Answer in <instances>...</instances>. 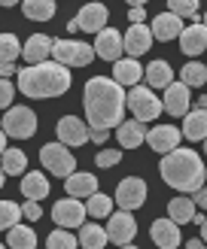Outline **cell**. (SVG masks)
<instances>
[{"mask_svg": "<svg viewBox=\"0 0 207 249\" xmlns=\"http://www.w3.org/2000/svg\"><path fill=\"white\" fill-rule=\"evenodd\" d=\"M82 107H85V119H89L92 128H104V131L119 128L122 113H125V91L113 79L94 76L85 82Z\"/></svg>", "mask_w": 207, "mask_h": 249, "instance_id": "1", "label": "cell"}, {"mask_svg": "<svg viewBox=\"0 0 207 249\" xmlns=\"http://www.w3.org/2000/svg\"><path fill=\"white\" fill-rule=\"evenodd\" d=\"M158 173H162V179L170 185V189H177V192H198L204 185V179H207V167L198 158V152L180 149V146L170 149V152L162 158Z\"/></svg>", "mask_w": 207, "mask_h": 249, "instance_id": "2", "label": "cell"}, {"mask_svg": "<svg viewBox=\"0 0 207 249\" xmlns=\"http://www.w3.org/2000/svg\"><path fill=\"white\" fill-rule=\"evenodd\" d=\"M70 89V70L55 61L31 64L19 70V91L28 97H58Z\"/></svg>", "mask_w": 207, "mask_h": 249, "instance_id": "3", "label": "cell"}, {"mask_svg": "<svg viewBox=\"0 0 207 249\" xmlns=\"http://www.w3.org/2000/svg\"><path fill=\"white\" fill-rule=\"evenodd\" d=\"M52 58H55V64H64V67H89L92 58H94V49L89 43L55 40L52 43Z\"/></svg>", "mask_w": 207, "mask_h": 249, "instance_id": "4", "label": "cell"}, {"mask_svg": "<svg viewBox=\"0 0 207 249\" xmlns=\"http://www.w3.org/2000/svg\"><path fill=\"white\" fill-rule=\"evenodd\" d=\"M3 131L6 137H16V140H31L37 131V116L28 107H9L3 113Z\"/></svg>", "mask_w": 207, "mask_h": 249, "instance_id": "5", "label": "cell"}, {"mask_svg": "<svg viewBox=\"0 0 207 249\" xmlns=\"http://www.w3.org/2000/svg\"><path fill=\"white\" fill-rule=\"evenodd\" d=\"M125 107L128 113H134V119L137 122H152L158 113H162V101L152 94V89H131V94H125Z\"/></svg>", "mask_w": 207, "mask_h": 249, "instance_id": "6", "label": "cell"}, {"mask_svg": "<svg viewBox=\"0 0 207 249\" xmlns=\"http://www.w3.org/2000/svg\"><path fill=\"white\" fill-rule=\"evenodd\" d=\"M40 161L46 164L49 173H55V177H70V173H76V158L67 152L64 143H46L40 149Z\"/></svg>", "mask_w": 207, "mask_h": 249, "instance_id": "7", "label": "cell"}, {"mask_svg": "<svg viewBox=\"0 0 207 249\" xmlns=\"http://www.w3.org/2000/svg\"><path fill=\"white\" fill-rule=\"evenodd\" d=\"M85 204H79L76 197H64V201H58L55 207H52V219L58 222V228H79V225H85Z\"/></svg>", "mask_w": 207, "mask_h": 249, "instance_id": "8", "label": "cell"}, {"mask_svg": "<svg viewBox=\"0 0 207 249\" xmlns=\"http://www.w3.org/2000/svg\"><path fill=\"white\" fill-rule=\"evenodd\" d=\"M104 231H107V240H113L116 246H128L134 240V234H137V222H134L128 210H122V213L110 216V225Z\"/></svg>", "mask_w": 207, "mask_h": 249, "instance_id": "9", "label": "cell"}, {"mask_svg": "<svg viewBox=\"0 0 207 249\" xmlns=\"http://www.w3.org/2000/svg\"><path fill=\"white\" fill-rule=\"evenodd\" d=\"M146 201V182L137 179V177H128V179H122L119 182V189H116V204L122 210H137L140 204Z\"/></svg>", "mask_w": 207, "mask_h": 249, "instance_id": "10", "label": "cell"}, {"mask_svg": "<svg viewBox=\"0 0 207 249\" xmlns=\"http://www.w3.org/2000/svg\"><path fill=\"white\" fill-rule=\"evenodd\" d=\"M150 46H152V31L146 24H131V31L122 36V52H128V58L146 55Z\"/></svg>", "mask_w": 207, "mask_h": 249, "instance_id": "11", "label": "cell"}, {"mask_svg": "<svg viewBox=\"0 0 207 249\" xmlns=\"http://www.w3.org/2000/svg\"><path fill=\"white\" fill-rule=\"evenodd\" d=\"M73 28L76 31H89V34H97L107 28V6L104 3H85L79 9V16L73 18Z\"/></svg>", "mask_w": 207, "mask_h": 249, "instance_id": "12", "label": "cell"}, {"mask_svg": "<svg viewBox=\"0 0 207 249\" xmlns=\"http://www.w3.org/2000/svg\"><path fill=\"white\" fill-rule=\"evenodd\" d=\"M180 140H183V134H180V128H174V124H158V128L146 131L150 149H155V152H162V155H168L170 149H177Z\"/></svg>", "mask_w": 207, "mask_h": 249, "instance_id": "13", "label": "cell"}, {"mask_svg": "<svg viewBox=\"0 0 207 249\" xmlns=\"http://www.w3.org/2000/svg\"><path fill=\"white\" fill-rule=\"evenodd\" d=\"M55 134H58V143H64V146H82L85 140H89V128H85V122L73 119V116L61 119Z\"/></svg>", "mask_w": 207, "mask_h": 249, "instance_id": "14", "label": "cell"}, {"mask_svg": "<svg viewBox=\"0 0 207 249\" xmlns=\"http://www.w3.org/2000/svg\"><path fill=\"white\" fill-rule=\"evenodd\" d=\"M94 55H97V58H104V61H119V55H122V34H119L116 28H104V31H97Z\"/></svg>", "mask_w": 207, "mask_h": 249, "instance_id": "15", "label": "cell"}, {"mask_svg": "<svg viewBox=\"0 0 207 249\" xmlns=\"http://www.w3.org/2000/svg\"><path fill=\"white\" fill-rule=\"evenodd\" d=\"M165 113L170 116H186L189 113V85L183 82H170L165 89V104H162Z\"/></svg>", "mask_w": 207, "mask_h": 249, "instance_id": "16", "label": "cell"}, {"mask_svg": "<svg viewBox=\"0 0 207 249\" xmlns=\"http://www.w3.org/2000/svg\"><path fill=\"white\" fill-rule=\"evenodd\" d=\"M180 49H183V55H201L204 49H207V28L204 24H189V28H183L180 31Z\"/></svg>", "mask_w": 207, "mask_h": 249, "instance_id": "17", "label": "cell"}, {"mask_svg": "<svg viewBox=\"0 0 207 249\" xmlns=\"http://www.w3.org/2000/svg\"><path fill=\"white\" fill-rule=\"evenodd\" d=\"M52 36H46V34H34V36H28V43L21 46V55H24V61L28 64H43V61L52 55Z\"/></svg>", "mask_w": 207, "mask_h": 249, "instance_id": "18", "label": "cell"}, {"mask_svg": "<svg viewBox=\"0 0 207 249\" xmlns=\"http://www.w3.org/2000/svg\"><path fill=\"white\" fill-rule=\"evenodd\" d=\"M150 234H152V243L162 246V249H177L180 246V228H177V222H170V219H155Z\"/></svg>", "mask_w": 207, "mask_h": 249, "instance_id": "19", "label": "cell"}, {"mask_svg": "<svg viewBox=\"0 0 207 249\" xmlns=\"http://www.w3.org/2000/svg\"><path fill=\"white\" fill-rule=\"evenodd\" d=\"M150 31H152V40L168 43V40H174V36H180V31H183V18L174 16V12H162V16H155V21H152Z\"/></svg>", "mask_w": 207, "mask_h": 249, "instance_id": "20", "label": "cell"}, {"mask_svg": "<svg viewBox=\"0 0 207 249\" xmlns=\"http://www.w3.org/2000/svg\"><path fill=\"white\" fill-rule=\"evenodd\" d=\"M140 61L137 58H119L113 64V82L116 85H140Z\"/></svg>", "mask_w": 207, "mask_h": 249, "instance_id": "21", "label": "cell"}, {"mask_svg": "<svg viewBox=\"0 0 207 249\" xmlns=\"http://www.w3.org/2000/svg\"><path fill=\"white\" fill-rule=\"evenodd\" d=\"M116 137H119V143L125 146V149H137L146 140V128H143V122L131 119V122H122L119 128H116Z\"/></svg>", "mask_w": 207, "mask_h": 249, "instance_id": "22", "label": "cell"}, {"mask_svg": "<svg viewBox=\"0 0 207 249\" xmlns=\"http://www.w3.org/2000/svg\"><path fill=\"white\" fill-rule=\"evenodd\" d=\"M64 189H67L70 197H92L97 192V179L92 177V173H70Z\"/></svg>", "mask_w": 207, "mask_h": 249, "instance_id": "23", "label": "cell"}, {"mask_svg": "<svg viewBox=\"0 0 207 249\" xmlns=\"http://www.w3.org/2000/svg\"><path fill=\"white\" fill-rule=\"evenodd\" d=\"M183 137L189 140H204L207 137V109H195V113H186V122H183Z\"/></svg>", "mask_w": 207, "mask_h": 249, "instance_id": "24", "label": "cell"}, {"mask_svg": "<svg viewBox=\"0 0 207 249\" xmlns=\"http://www.w3.org/2000/svg\"><path fill=\"white\" fill-rule=\"evenodd\" d=\"M143 76H146V82H150L152 89H168V85L174 82V70H170L168 61H152Z\"/></svg>", "mask_w": 207, "mask_h": 249, "instance_id": "25", "label": "cell"}, {"mask_svg": "<svg viewBox=\"0 0 207 249\" xmlns=\"http://www.w3.org/2000/svg\"><path fill=\"white\" fill-rule=\"evenodd\" d=\"M195 204H192V197H174V201L168 204V219L170 222H177V225H186V222L195 219Z\"/></svg>", "mask_w": 207, "mask_h": 249, "instance_id": "26", "label": "cell"}, {"mask_svg": "<svg viewBox=\"0 0 207 249\" xmlns=\"http://www.w3.org/2000/svg\"><path fill=\"white\" fill-rule=\"evenodd\" d=\"M21 192H24V197L28 201H43V197L49 195V179L43 177V173H28V177L21 179Z\"/></svg>", "mask_w": 207, "mask_h": 249, "instance_id": "27", "label": "cell"}, {"mask_svg": "<svg viewBox=\"0 0 207 249\" xmlns=\"http://www.w3.org/2000/svg\"><path fill=\"white\" fill-rule=\"evenodd\" d=\"M6 243L12 249H37V234L28 225H12L6 234Z\"/></svg>", "mask_w": 207, "mask_h": 249, "instance_id": "28", "label": "cell"}, {"mask_svg": "<svg viewBox=\"0 0 207 249\" xmlns=\"http://www.w3.org/2000/svg\"><path fill=\"white\" fill-rule=\"evenodd\" d=\"M0 158H3L0 167H3L6 177H19V173H24V167H28V155H24L21 149H3Z\"/></svg>", "mask_w": 207, "mask_h": 249, "instance_id": "29", "label": "cell"}, {"mask_svg": "<svg viewBox=\"0 0 207 249\" xmlns=\"http://www.w3.org/2000/svg\"><path fill=\"white\" fill-rule=\"evenodd\" d=\"M21 9H24V16L34 18V21H49L55 16V0H24Z\"/></svg>", "mask_w": 207, "mask_h": 249, "instance_id": "30", "label": "cell"}, {"mask_svg": "<svg viewBox=\"0 0 207 249\" xmlns=\"http://www.w3.org/2000/svg\"><path fill=\"white\" fill-rule=\"evenodd\" d=\"M82 249H104L110 240H107V231L104 228H97V225H79V237Z\"/></svg>", "mask_w": 207, "mask_h": 249, "instance_id": "31", "label": "cell"}, {"mask_svg": "<svg viewBox=\"0 0 207 249\" xmlns=\"http://www.w3.org/2000/svg\"><path fill=\"white\" fill-rule=\"evenodd\" d=\"M180 82L189 85V89H198V85L207 82V67L198 64V61H192V64H186V67L180 70Z\"/></svg>", "mask_w": 207, "mask_h": 249, "instance_id": "32", "label": "cell"}, {"mask_svg": "<svg viewBox=\"0 0 207 249\" xmlns=\"http://www.w3.org/2000/svg\"><path fill=\"white\" fill-rule=\"evenodd\" d=\"M21 219V207L12 201H0V231H9L12 225H19Z\"/></svg>", "mask_w": 207, "mask_h": 249, "instance_id": "33", "label": "cell"}, {"mask_svg": "<svg viewBox=\"0 0 207 249\" xmlns=\"http://www.w3.org/2000/svg\"><path fill=\"white\" fill-rule=\"evenodd\" d=\"M76 237L67 231V228H58V231H52L46 237V249H76Z\"/></svg>", "mask_w": 207, "mask_h": 249, "instance_id": "34", "label": "cell"}, {"mask_svg": "<svg viewBox=\"0 0 207 249\" xmlns=\"http://www.w3.org/2000/svg\"><path fill=\"white\" fill-rule=\"evenodd\" d=\"M110 210H113V201H110L107 195H97V192L89 197V204H85V213H92L94 219H107Z\"/></svg>", "mask_w": 207, "mask_h": 249, "instance_id": "35", "label": "cell"}, {"mask_svg": "<svg viewBox=\"0 0 207 249\" xmlns=\"http://www.w3.org/2000/svg\"><path fill=\"white\" fill-rule=\"evenodd\" d=\"M168 12L195 21V18H198V0H168Z\"/></svg>", "mask_w": 207, "mask_h": 249, "instance_id": "36", "label": "cell"}, {"mask_svg": "<svg viewBox=\"0 0 207 249\" xmlns=\"http://www.w3.org/2000/svg\"><path fill=\"white\" fill-rule=\"evenodd\" d=\"M21 52L16 34H0V61H16Z\"/></svg>", "mask_w": 207, "mask_h": 249, "instance_id": "37", "label": "cell"}, {"mask_svg": "<svg viewBox=\"0 0 207 249\" xmlns=\"http://www.w3.org/2000/svg\"><path fill=\"white\" fill-rule=\"evenodd\" d=\"M119 161H122V152H119V149H104V152H97L94 164H97V167H113V164H119Z\"/></svg>", "mask_w": 207, "mask_h": 249, "instance_id": "38", "label": "cell"}, {"mask_svg": "<svg viewBox=\"0 0 207 249\" xmlns=\"http://www.w3.org/2000/svg\"><path fill=\"white\" fill-rule=\"evenodd\" d=\"M12 94H16V89H12V82L0 76V109H9V104H12Z\"/></svg>", "mask_w": 207, "mask_h": 249, "instance_id": "39", "label": "cell"}, {"mask_svg": "<svg viewBox=\"0 0 207 249\" xmlns=\"http://www.w3.org/2000/svg\"><path fill=\"white\" fill-rule=\"evenodd\" d=\"M40 213H43V210H40V204H37V201H28V204L21 207V216H24V219H31V222H34V219H40Z\"/></svg>", "mask_w": 207, "mask_h": 249, "instance_id": "40", "label": "cell"}, {"mask_svg": "<svg viewBox=\"0 0 207 249\" xmlns=\"http://www.w3.org/2000/svg\"><path fill=\"white\" fill-rule=\"evenodd\" d=\"M192 204H195V210H204V216H207V189H204V185H201L198 192H195Z\"/></svg>", "mask_w": 207, "mask_h": 249, "instance_id": "41", "label": "cell"}, {"mask_svg": "<svg viewBox=\"0 0 207 249\" xmlns=\"http://www.w3.org/2000/svg\"><path fill=\"white\" fill-rule=\"evenodd\" d=\"M143 18H146L143 6H131V12H128V21H131V24H143Z\"/></svg>", "mask_w": 207, "mask_h": 249, "instance_id": "42", "label": "cell"}, {"mask_svg": "<svg viewBox=\"0 0 207 249\" xmlns=\"http://www.w3.org/2000/svg\"><path fill=\"white\" fill-rule=\"evenodd\" d=\"M89 137H92L94 143H104L107 137H110V131H104V128H92V131H89Z\"/></svg>", "mask_w": 207, "mask_h": 249, "instance_id": "43", "label": "cell"}, {"mask_svg": "<svg viewBox=\"0 0 207 249\" xmlns=\"http://www.w3.org/2000/svg\"><path fill=\"white\" fill-rule=\"evenodd\" d=\"M12 70H16V64H12V61H0V76H3V79L9 76Z\"/></svg>", "mask_w": 207, "mask_h": 249, "instance_id": "44", "label": "cell"}, {"mask_svg": "<svg viewBox=\"0 0 207 249\" xmlns=\"http://www.w3.org/2000/svg\"><path fill=\"white\" fill-rule=\"evenodd\" d=\"M201 243H207V216L201 219Z\"/></svg>", "mask_w": 207, "mask_h": 249, "instance_id": "45", "label": "cell"}, {"mask_svg": "<svg viewBox=\"0 0 207 249\" xmlns=\"http://www.w3.org/2000/svg\"><path fill=\"white\" fill-rule=\"evenodd\" d=\"M186 249H207V246H204L201 240H189V246H186Z\"/></svg>", "mask_w": 207, "mask_h": 249, "instance_id": "46", "label": "cell"}, {"mask_svg": "<svg viewBox=\"0 0 207 249\" xmlns=\"http://www.w3.org/2000/svg\"><path fill=\"white\" fill-rule=\"evenodd\" d=\"M3 149H6V134L0 131V155H3Z\"/></svg>", "mask_w": 207, "mask_h": 249, "instance_id": "47", "label": "cell"}, {"mask_svg": "<svg viewBox=\"0 0 207 249\" xmlns=\"http://www.w3.org/2000/svg\"><path fill=\"white\" fill-rule=\"evenodd\" d=\"M19 0H0V6H16Z\"/></svg>", "mask_w": 207, "mask_h": 249, "instance_id": "48", "label": "cell"}, {"mask_svg": "<svg viewBox=\"0 0 207 249\" xmlns=\"http://www.w3.org/2000/svg\"><path fill=\"white\" fill-rule=\"evenodd\" d=\"M131 6H143V3H150V0H128Z\"/></svg>", "mask_w": 207, "mask_h": 249, "instance_id": "49", "label": "cell"}, {"mask_svg": "<svg viewBox=\"0 0 207 249\" xmlns=\"http://www.w3.org/2000/svg\"><path fill=\"white\" fill-rule=\"evenodd\" d=\"M3 179H6V173H3V167H0V189H3Z\"/></svg>", "mask_w": 207, "mask_h": 249, "instance_id": "50", "label": "cell"}, {"mask_svg": "<svg viewBox=\"0 0 207 249\" xmlns=\"http://www.w3.org/2000/svg\"><path fill=\"white\" fill-rule=\"evenodd\" d=\"M119 249H137V246H131V243H128V246H119Z\"/></svg>", "mask_w": 207, "mask_h": 249, "instance_id": "51", "label": "cell"}, {"mask_svg": "<svg viewBox=\"0 0 207 249\" xmlns=\"http://www.w3.org/2000/svg\"><path fill=\"white\" fill-rule=\"evenodd\" d=\"M204 155H207V137H204Z\"/></svg>", "mask_w": 207, "mask_h": 249, "instance_id": "52", "label": "cell"}, {"mask_svg": "<svg viewBox=\"0 0 207 249\" xmlns=\"http://www.w3.org/2000/svg\"><path fill=\"white\" fill-rule=\"evenodd\" d=\"M204 28H207V16H204Z\"/></svg>", "mask_w": 207, "mask_h": 249, "instance_id": "53", "label": "cell"}, {"mask_svg": "<svg viewBox=\"0 0 207 249\" xmlns=\"http://www.w3.org/2000/svg\"><path fill=\"white\" fill-rule=\"evenodd\" d=\"M0 249H6V246H3V243H0Z\"/></svg>", "mask_w": 207, "mask_h": 249, "instance_id": "54", "label": "cell"}]
</instances>
